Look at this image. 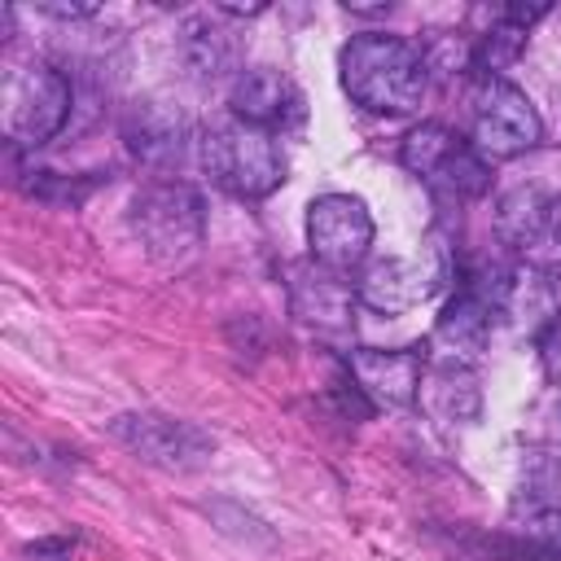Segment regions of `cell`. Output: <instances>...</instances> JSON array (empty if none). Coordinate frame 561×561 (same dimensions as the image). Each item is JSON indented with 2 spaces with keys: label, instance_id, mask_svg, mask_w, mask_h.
Returning <instances> with one entry per match:
<instances>
[{
  "label": "cell",
  "instance_id": "8",
  "mask_svg": "<svg viewBox=\"0 0 561 561\" xmlns=\"http://www.w3.org/2000/svg\"><path fill=\"white\" fill-rule=\"evenodd\" d=\"M110 434L136 451L145 465H158L167 473H193L210 460L215 438L193 425V421H175V416H153V412H131V416H114Z\"/></svg>",
  "mask_w": 561,
  "mask_h": 561
},
{
  "label": "cell",
  "instance_id": "4",
  "mask_svg": "<svg viewBox=\"0 0 561 561\" xmlns=\"http://www.w3.org/2000/svg\"><path fill=\"white\" fill-rule=\"evenodd\" d=\"M539 136H543V123L526 101V92L500 75H482L469 96V145L482 158L504 162L535 149Z\"/></svg>",
  "mask_w": 561,
  "mask_h": 561
},
{
  "label": "cell",
  "instance_id": "18",
  "mask_svg": "<svg viewBox=\"0 0 561 561\" xmlns=\"http://www.w3.org/2000/svg\"><path fill=\"white\" fill-rule=\"evenodd\" d=\"M543 364H548L552 381L561 386V316L552 320V329H548V337H543Z\"/></svg>",
  "mask_w": 561,
  "mask_h": 561
},
{
  "label": "cell",
  "instance_id": "20",
  "mask_svg": "<svg viewBox=\"0 0 561 561\" xmlns=\"http://www.w3.org/2000/svg\"><path fill=\"white\" fill-rule=\"evenodd\" d=\"M44 13H53V18H88V13H96L92 4H48Z\"/></svg>",
  "mask_w": 561,
  "mask_h": 561
},
{
  "label": "cell",
  "instance_id": "3",
  "mask_svg": "<svg viewBox=\"0 0 561 561\" xmlns=\"http://www.w3.org/2000/svg\"><path fill=\"white\" fill-rule=\"evenodd\" d=\"M70 114V83L53 66H9L0 83V127L13 145H44Z\"/></svg>",
  "mask_w": 561,
  "mask_h": 561
},
{
  "label": "cell",
  "instance_id": "12",
  "mask_svg": "<svg viewBox=\"0 0 561 561\" xmlns=\"http://www.w3.org/2000/svg\"><path fill=\"white\" fill-rule=\"evenodd\" d=\"M289 298H294V311L311 324H346V316L355 307V289L342 280V272H329L320 263L294 267Z\"/></svg>",
  "mask_w": 561,
  "mask_h": 561
},
{
  "label": "cell",
  "instance_id": "7",
  "mask_svg": "<svg viewBox=\"0 0 561 561\" xmlns=\"http://www.w3.org/2000/svg\"><path fill=\"white\" fill-rule=\"evenodd\" d=\"M131 228L153 259H180L202 241V197L188 184H149L131 202Z\"/></svg>",
  "mask_w": 561,
  "mask_h": 561
},
{
  "label": "cell",
  "instance_id": "16",
  "mask_svg": "<svg viewBox=\"0 0 561 561\" xmlns=\"http://www.w3.org/2000/svg\"><path fill=\"white\" fill-rule=\"evenodd\" d=\"M180 57L197 79H219L232 66V39L210 18H188L184 39H180Z\"/></svg>",
  "mask_w": 561,
  "mask_h": 561
},
{
  "label": "cell",
  "instance_id": "19",
  "mask_svg": "<svg viewBox=\"0 0 561 561\" xmlns=\"http://www.w3.org/2000/svg\"><path fill=\"white\" fill-rule=\"evenodd\" d=\"M548 276L561 280V224L552 228V245H548Z\"/></svg>",
  "mask_w": 561,
  "mask_h": 561
},
{
  "label": "cell",
  "instance_id": "17",
  "mask_svg": "<svg viewBox=\"0 0 561 561\" xmlns=\"http://www.w3.org/2000/svg\"><path fill=\"white\" fill-rule=\"evenodd\" d=\"M127 140H131V149H136L140 158H149V162H167V158L180 153V123H162V127H153V110H145V114L127 127Z\"/></svg>",
  "mask_w": 561,
  "mask_h": 561
},
{
  "label": "cell",
  "instance_id": "10",
  "mask_svg": "<svg viewBox=\"0 0 561 561\" xmlns=\"http://www.w3.org/2000/svg\"><path fill=\"white\" fill-rule=\"evenodd\" d=\"M359 394H368L373 403L386 408H408L421 399V381H425V355L421 346H403V351H373L359 346L346 359Z\"/></svg>",
  "mask_w": 561,
  "mask_h": 561
},
{
  "label": "cell",
  "instance_id": "5",
  "mask_svg": "<svg viewBox=\"0 0 561 561\" xmlns=\"http://www.w3.org/2000/svg\"><path fill=\"white\" fill-rule=\"evenodd\" d=\"M399 162L421 175L430 188L438 193H451V197H482L486 184H491V167L486 158L460 140L447 123H421L403 136L399 145Z\"/></svg>",
  "mask_w": 561,
  "mask_h": 561
},
{
  "label": "cell",
  "instance_id": "13",
  "mask_svg": "<svg viewBox=\"0 0 561 561\" xmlns=\"http://www.w3.org/2000/svg\"><path fill=\"white\" fill-rule=\"evenodd\" d=\"M486 337H491V302H486L482 289L469 285V289H460V294L447 302V311L438 316L434 342L447 346L451 364H465V359H473V355L486 346Z\"/></svg>",
  "mask_w": 561,
  "mask_h": 561
},
{
  "label": "cell",
  "instance_id": "9",
  "mask_svg": "<svg viewBox=\"0 0 561 561\" xmlns=\"http://www.w3.org/2000/svg\"><path fill=\"white\" fill-rule=\"evenodd\" d=\"M307 245L311 263L329 272H351L373 245V215L351 193H324L307 206Z\"/></svg>",
  "mask_w": 561,
  "mask_h": 561
},
{
  "label": "cell",
  "instance_id": "14",
  "mask_svg": "<svg viewBox=\"0 0 561 561\" xmlns=\"http://www.w3.org/2000/svg\"><path fill=\"white\" fill-rule=\"evenodd\" d=\"M421 403L438 416V421H473L478 416V377L465 364H443L421 381Z\"/></svg>",
  "mask_w": 561,
  "mask_h": 561
},
{
  "label": "cell",
  "instance_id": "1",
  "mask_svg": "<svg viewBox=\"0 0 561 561\" xmlns=\"http://www.w3.org/2000/svg\"><path fill=\"white\" fill-rule=\"evenodd\" d=\"M337 70L346 96L368 114H390V118L412 114L430 92V61L421 44L403 35H381V31L355 35L342 48Z\"/></svg>",
  "mask_w": 561,
  "mask_h": 561
},
{
  "label": "cell",
  "instance_id": "2",
  "mask_svg": "<svg viewBox=\"0 0 561 561\" xmlns=\"http://www.w3.org/2000/svg\"><path fill=\"white\" fill-rule=\"evenodd\" d=\"M202 167L232 197H267L285 180V153L276 131L245 118H224L202 136Z\"/></svg>",
  "mask_w": 561,
  "mask_h": 561
},
{
  "label": "cell",
  "instance_id": "15",
  "mask_svg": "<svg viewBox=\"0 0 561 561\" xmlns=\"http://www.w3.org/2000/svg\"><path fill=\"white\" fill-rule=\"evenodd\" d=\"M548 210L552 206H548V197L539 188H513V193H504L500 206H495V232H500V241L513 245V250L535 245L548 232Z\"/></svg>",
  "mask_w": 561,
  "mask_h": 561
},
{
  "label": "cell",
  "instance_id": "6",
  "mask_svg": "<svg viewBox=\"0 0 561 561\" xmlns=\"http://www.w3.org/2000/svg\"><path fill=\"white\" fill-rule=\"evenodd\" d=\"M451 276V259H447V245L434 237L425 241L416 254H386V259H373L359 280H355V298L373 311H412L421 307L425 298H434L443 289V280Z\"/></svg>",
  "mask_w": 561,
  "mask_h": 561
},
{
  "label": "cell",
  "instance_id": "11",
  "mask_svg": "<svg viewBox=\"0 0 561 561\" xmlns=\"http://www.w3.org/2000/svg\"><path fill=\"white\" fill-rule=\"evenodd\" d=\"M228 105H232V118H245V123L267 127V131H276V127L285 131L289 123L302 118V96H298V88H294L280 70H272V66H250V70H241L237 83H232Z\"/></svg>",
  "mask_w": 561,
  "mask_h": 561
}]
</instances>
